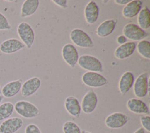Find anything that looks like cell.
I'll use <instances>...</instances> for the list:
<instances>
[{
    "label": "cell",
    "mask_w": 150,
    "mask_h": 133,
    "mask_svg": "<svg viewBox=\"0 0 150 133\" xmlns=\"http://www.w3.org/2000/svg\"><path fill=\"white\" fill-rule=\"evenodd\" d=\"M14 110L18 115L26 119L36 118L40 114L38 108L33 103L26 100H19L16 102Z\"/></svg>",
    "instance_id": "1"
},
{
    "label": "cell",
    "mask_w": 150,
    "mask_h": 133,
    "mask_svg": "<svg viewBox=\"0 0 150 133\" xmlns=\"http://www.w3.org/2000/svg\"><path fill=\"white\" fill-rule=\"evenodd\" d=\"M77 63L83 69L88 71L101 73L103 67L101 62L97 57L88 54H83L79 57Z\"/></svg>",
    "instance_id": "2"
},
{
    "label": "cell",
    "mask_w": 150,
    "mask_h": 133,
    "mask_svg": "<svg viewBox=\"0 0 150 133\" xmlns=\"http://www.w3.org/2000/svg\"><path fill=\"white\" fill-rule=\"evenodd\" d=\"M17 33L27 49H30L35 40V33L32 26L27 22H21L17 27Z\"/></svg>",
    "instance_id": "3"
},
{
    "label": "cell",
    "mask_w": 150,
    "mask_h": 133,
    "mask_svg": "<svg viewBox=\"0 0 150 133\" xmlns=\"http://www.w3.org/2000/svg\"><path fill=\"white\" fill-rule=\"evenodd\" d=\"M70 37L71 42L80 47L88 48L94 46L93 42L89 35L80 29H73L70 33Z\"/></svg>",
    "instance_id": "4"
},
{
    "label": "cell",
    "mask_w": 150,
    "mask_h": 133,
    "mask_svg": "<svg viewBox=\"0 0 150 133\" xmlns=\"http://www.w3.org/2000/svg\"><path fill=\"white\" fill-rule=\"evenodd\" d=\"M124 36L131 40H142L149 36V34L140 27L133 23L126 24L122 30Z\"/></svg>",
    "instance_id": "5"
},
{
    "label": "cell",
    "mask_w": 150,
    "mask_h": 133,
    "mask_svg": "<svg viewBox=\"0 0 150 133\" xmlns=\"http://www.w3.org/2000/svg\"><path fill=\"white\" fill-rule=\"evenodd\" d=\"M83 83L90 87L98 88L106 85L108 81L102 74L97 72L87 71L81 77Z\"/></svg>",
    "instance_id": "6"
},
{
    "label": "cell",
    "mask_w": 150,
    "mask_h": 133,
    "mask_svg": "<svg viewBox=\"0 0 150 133\" xmlns=\"http://www.w3.org/2000/svg\"><path fill=\"white\" fill-rule=\"evenodd\" d=\"M133 91L138 98L145 97L148 93V74L146 72L140 74L134 83Z\"/></svg>",
    "instance_id": "7"
},
{
    "label": "cell",
    "mask_w": 150,
    "mask_h": 133,
    "mask_svg": "<svg viewBox=\"0 0 150 133\" xmlns=\"http://www.w3.org/2000/svg\"><path fill=\"white\" fill-rule=\"evenodd\" d=\"M129 118L120 112H113L105 119V125L110 129H118L124 127L129 121Z\"/></svg>",
    "instance_id": "8"
},
{
    "label": "cell",
    "mask_w": 150,
    "mask_h": 133,
    "mask_svg": "<svg viewBox=\"0 0 150 133\" xmlns=\"http://www.w3.org/2000/svg\"><path fill=\"white\" fill-rule=\"evenodd\" d=\"M98 104V97L93 90H88L83 96L81 104V111L85 114L92 113Z\"/></svg>",
    "instance_id": "9"
},
{
    "label": "cell",
    "mask_w": 150,
    "mask_h": 133,
    "mask_svg": "<svg viewBox=\"0 0 150 133\" xmlns=\"http://www.w3.org/2000/svg\"><path fill=\"white\" fill-rule=\"evenodd\" d=\"M23 120L18 117L9 118L0 124V133H16L23 126Z\"/></svg>",
    "instance_id": "10"
},
{
    "label": "cell",
    "mask_w": 150,
    "mask_h": 133,
    "mask_svg": "<svg viewBox=\"0 0 150 133\" xmlns=\"http://www.w3.org/2000/svg\"><path fill=\"white\" fill-rule=\"evenodd\" d=\"M62 56L64 61L71 67L76 65L79 57L77 49L71 43H67L63 46Z\"/></svg>",
    "instance_id": "11"
},
{
    "label": "cell",
    "mask_w": 150,
    "mask_h": 133,
    "mask_svg": "<svg viewBox=\"0 0 150 133\" xmlns=\"http://www.w3.org/2000/svg\"><path fill=\"white\" fill-rule=\"evenodd\" d=\"M25 47V45L19 39L9 38L1 42L0 44V51L4 54H9L16 53Z\"/></svg>",
    "instance_id": "12"
},
{
    "label": "cell",
    "mask_w": 150,
    "mask_h": 133,
    "mask_svg": "<svg viewBox=\"0 0 150 133\" xmlns=\"http://www.w3.org/2000/svg\"><path fill=\"white\" fill-rule=\"evenodd\" d=\"M40 85L41 81L37 77H33L28 79L22 84L21 89L22 96L28 97L32 96L39 90Z\"/></svg>",
    "instance_id": "13"
},
{
    "label": "cell",
    "mask_w": 150,
    "mask_h": 133,
    "mask_svg": "<svg viewBox=\"0 0 150 133\" xmlns=\"http://www.w3.org/2000/svg\"><path fill=\"white\" fill-rule=\"evenodd\" d=\"M126 105L128 110L134 114H148L149 113V110L146 104L138 98H132L129 99Z\"/></svg>",
    "instance_id": "14"
},
{
    "label": "cell",
    "mask_w": 150,
    "mask_h": 133,
    "mask_svg": "<svg viewBox=\"0 0 150 133\" xmlns=\"http://www.w3.org/2000/svg\"><path fill=\"white\" fill-rule=\"evenodd\" d=\"M22 80L18 79L9 81L1 88V95L5 98H11L20 92Z\"/></svg>",
    "instance_id": "15"
},
{
    "label": "cell",
    "mask_w": 150,
    "mask_h": 133,
    "mask_svg": "<svg viewBox=\"0 0 150 133\" xmlns=\"http://www.w3.org/2000/svg\"><path fill=\"white\" fill-rule=\"evenodd\" d=\"M134 76L132 72L125 71L121 76L118 82V90L121 94L125 96L133 86Z\"/></svg>",
    "instance_id": "16"
},
{
    "label": "cell",
    "mask_w": 150,
    "mask_h": 133,
    "mask_svg": "<svg viewBox=\"0 0 150 133\" xmlns=\"http://www.w3.org/2000/svg\"><path fill=\"white\" fill-rule=\"evenodd\" d=\"M136 49V43L134 42H128L120 45L114 52L115 57L119 60H123L130 57Z\"/></svg>",
    "instance_id": "17"
},
{
    "label": "cell",
    "mask_w": 150,
    "mask_h": 133,
    "mask_svg": "<svg viewBox=\"0 0 150 133\" xmlns=\"http://www.w3.org/2000/svg\"><path fill=\"white\" fill-rule=\"evenodd\" d=\"M84 18L89 24H94L98 19L99 16V8L94 1H89L84 8Z\"/></svg>",
    "instance_id": "18"
},
{
    "label": "cell",
    "mask_w": 150,
    "mask_h": 133,
    "mask_svg": "<svg viewBox=\"0 0 150 133\" xmlns=\"http://www.w3.org/2000/svg\"><path fill=\"white\" fill-rule=\"evenodd\" d=\"M64 107L67 112L74 117L77 118L81 114V105L78 99L74 96H70L66 98Z\"/></svg>",
    "instance_id": "19"
},
{
    "label": "cell",
    "mask_w": 150,
    "mask_h": 133,
    "mask_svg": "<svg viewBox=\"0 0 150 133\" xmlns=\"http://www.w3.org/2000/svg\"><path fill=\"white\" fill-rule=\"evenodd\" d=\"M142 2L139 0H132L123 8L122 13L125 18H132L139 13L142 9Z\"/></svg>",
    "instance_id": "20"
},
{
    "label": "cell",
    "mask_w": 150,
    "mask_h": 133,
    "mask_svg": "<svg viewBox=\"0 0 150 133\" xmlns=\"http://www.w3.org/2000/svg\"><path fill=\"white\" fill-rule=\"evenodd\" d=\"M117 21L115 19H107L100 24L96 30V33L98 36L105 37L111 35L116 26Z\"/></svg>",
    "instance_id": "21"
},
{
    "label": "cell",
    "mask_w": 150,
    "mask_h": 133,
    "mask_svg": "<svg viewBox=\"0 0 150 133\" xmlns=\"http://www.w3.org/2000/svg\"><path fill=\"white\" fill-rule=\"evenodd\" d=\"M39 6V0H26L22 4L21 9V17H29L33 15Z\"/></svg>",
    "instance_id": "22"
},
{
    "label": "cell",
    "mask_w": 150,
    "mask_h": 133,
    "mask_svg": "<svg viewBox=\"0 0 150 133\" xmlns=\"http://www.w3.org/2000/svg\"><path fill=\"white\" fill-rule=\"evenodd\" d=\"M137 22L138 26L143 30L148 29L150 27V11L148 7L141 9L138 14Z\"/></svg>",
    "instance_id": "23"
},
{
    "label": "cell",
    "mask_w": 150,
    "mask_h": 133,
    "mask_svg": "<svg viewBox=\"0 0 150 133\" xmlns=\"http://www.w3.org/2000/svg\"><path fill=\"white\" fill-rule=\"evenodd\" d=\"M14 105L9 101L5 102L0 104V121L5 120L13 113Z\"/></svg>",
    "instance_id": "24"
},
{
    "label": "cell",
    "mask_w": 150,
    "mask_h": 133,
    "mask_svg": "<svg viewBox=\"0 0 150 133\" xmlns=\"http://www.w3.org/2000/svg\"><path fill=\"white\" fill-rule=\"evenodd\" d=\"M138 53L143 57L150 59V42L148 40H142L136 45Z\"/></svg>",
    "instance_id": "25"
},
{
    "label": "cell",
    "mask_w": 150,
    "mask_h": 133,
    "mask_svg": "<svg viewBox=\"0 0 150 133\" xmlns=\"http://www.w3.org/2000/svg\"><path fill=\"white\" fill-rule=\"evenodd\" d=\"M63 133H81L79 125L71 121H67L63 125Z\"/></svg>",
    "instance_id": "26"
},
{
    "label": "cell",
    "mask_w": 150,
    "mask_h": 133,
    "mask_svg": "<svg viewBox=\"0 0 150 133\" xmlns=\"http://www.w3.org/2000/svg\"><path fill=\"white\" fill-rule=\"evenodd\" d=\"M12 26L7 18L0 12V30H11Z\"/></svg>",
    "instance_id": "27"
},
{
    "label": "cell",
    "mask_w": 150,
    "mask_h": 133,
    "mask_svg": "<svg viewBox=\"0 0 150 133\" xmlns=\"http://www.w3.org/2000/svg\"><path fill=\"white\" fill-rule=\"evenodd\" d=\"M140 122L145 131L150 132V117L149 115H142L140 117Z\"/></svg>",
    "instance_id": "28"
},
{
    "label": "cell",
    "mask_w": 150,
    "mask_h": 133,
    "mask_svg": "<svg viewBox=\"0 0 150 133\" xmlns=\"http://www.w3.org/2000/svg\"><path fill=\"white\" fill-rule=\"evenodd\" d=\"M25 133H42V132L38 125L35 124H29L26 127Z\"/></svg>",
    "instance_id": "29"
},
{
    "label": "cell",
    "mask_w": 150,
    "mask_h": 133,
    "mask_svg": "<svg viewBox=\"0 0 150 133\" xmlns=\"http://www.w3.org/2000/svg\"><path fill=\"white\" fill-rule=\"evenodd\" d=\"M55 4L58 6L63 8H67V0H53L52 1Z\"/></svg>",
    "instance_id": "30"
},
{
    "label": "cell",
    "mask_w": 150,
    "mask_h": 133,
    "mask_svg": "<svg viewBox=\"0 0 150 133\" xmlns=\"http://www.w3.org/2000/svg\"><path fill=\"white\" fill-rule=\"evenodd\" d=\"M117 42L120 45H123L127 42V38L124 35H120L117 38Z\"/></svg>",
    "instance_id": "31"
},
{
    "label": "cell",
    "mask_w": 150,
    "mask_h": 133,
    "mask_svg": "<svg viewBox=\"0 0 150 133\" xmlns=\"http://www.w3.org/2000/svg\"><path fill=\"white\" fill-rule=\"evenodd\" d=\"M131 0H115L114 2L118 5H126Z\"/></svg>",
    "instance_id": "32"
},
{
    "label": "cell",
    "mask_w": 150,
    "mask_h": 133,
    "mask_svg": "<svg viewBox=\"0 0 150 133\" xmlns=\"http://www.w3.org/2000/svg\"><path fill=\"white\" fill-rule=\"evenodd\" d=\"M133 133H145V131L143 128L141 127V128H139L138 129H137Z\"/></svg>",
    "instance_id": "33"
},
{
    "label": "cell",
    "mask_w": 150,
    "mask_h": 133,
    "mask_svg": "<svg viewBox=\"0 0 150 133\" xmlns=\"http://www.w3.org/2000/svg\"><path fill=\"white\" fill-rule=\"evenodd\" d=\"M3 99H4V97L1 94H0V104H1V102L2 101Z\"/></svg>",
    "instance_id": "34"
},
{
    "label": "cell",
    "mask_w": 150,
    "mask_h": 133,
    "mask_svg": "<svg viewBox=\"0 0 150 133\" xmlns=\"http://www.w3.org/2000/svg\"><path fill=\"white\" fill-rule=\"evenodd\" d=\"M81 133H91V132H88V131H83V132H81Z\"/></svg>",
    "instance_id": "35"
},
{
    "label": "cell",
    "mask_w": 150,
    "mask_h": 133,
    "mask_svg": "<svg viewBox=\"0 0 150 133\" xmlns=\"http://www.w3.org/2000/svg\"><path fill=\"white\" fill-rule=\"evenodd\" d=\"M1 94V85H0V94Z\"/></svg>",
    "instance_id": "36"
}]
</instances>
